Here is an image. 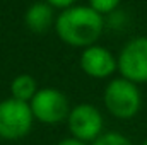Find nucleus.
<instances>
[{"label": "nucleus", "mask_w": 147, "mask_h": 145, "mask_svg": "<svg viewBox=\"0 0 147 145\" xmlns=\"http://www.w3.org/2000/svg\"><path fill=\"white\" fill-rule=\"evenodd\" d=\"M33 111L29 103L14 97L0 103V137L5 140H19L26 137L33 126Z\"/></svg>", "instance_id": "7ed1b4c3"}, {"label": "nucleus", "mask_w": 147, "mask_h": 145, "mask_svg": "<svg viewBox=\"0 0 147 145\" xmlns=\"http://www.w3.org/2000/svg\"><path fill=\"white\" fill-rule=\"evenodd\" d=\"M105 106L118 119L134 118L142 106V96L137 84L127 79H113L105 89Z\"/></svg>", "instance_id": "f03ea898"}, {"label": "nucleus", "mask_w": 147, "mask_h": 145, "mask_svg": "<svg viewBox=\"0 0 147 145\" xmlns=\"http://www.w3.org/2000/svg\"><path fill=\"white\" fill-rule=\"evenodd\" d=\"M29 106L33 111V116L46 125L60 123V121L67 119L69 113H70L67 96L62 91L53 89V87L38 89Z\"/></svg>", "instance_id": "39448f33"}, {"label": "nucleus", "mask_w": 147, "mask_h": 145, "mask_svg": "<svg viewBox=\"0 0 147 145\" xmlns=\"http://www.w3.org/2000/svg\"><path fill=\"white\" fill-rule=\"evenodd\" d=\"M24 21L33 33L43 34L53 26V7L46 2H36L26 10Z\"/></svg>", "instance_id": "6e6552de"}, {"label": "nucleus", "mask_w": 147, "mask_h": 145, "mask_svg": "<svg viewBox=\"0 0 147 145\" xmlns=\"http://www.w3.org/2000/svg\"><path fill=\"white\" fill-rule=\"evenodd\" d=\"M92 145H132V142L121 135V133H116V132H108V133H101Z\"/></svg>", "instance_id": "9d476101"}, {"label": "nucleus", "mask_w": 147, "mask_h": 145, "mask_svg": "<svg viewBox=\"0 0 147 145\" xmlns=\"http://www.w3.org/2000/svg\"><path fill=\"white\" fill-rule=\"evenodd\" d=\"M38 92V85L36 80L28 75V73H22V75H17L12 84H10V97L17 99V101H22V103H31V99L34 97V94Z\"/></svg>", "instance_id": "1a4fd4ad"}, {"label": "nucleus", "mask_w": 147, "mask_h": 145, "mask_svg": "<svg viewBox=\"0 0 147 145\" xmlns=\"http://www.w3.org/2000/svg\"><path fill=\"white\" fill-rule=\"evenodd\" d=\"M142 145H147V140H144V142H142Z\"/></svg>", "instance_id": "4468645a"}, {"label": "nucleus", "mask_w": 147, "mask_h": 145, "mask_svg": "<svg viewBox=\"0 0 147 145\" xmlns=\"http://www.w3.org/2000/svg\"><path fill=\"white\" fill-rule=\"evenodd\" d=\"M121 0H89V7L94 9L98 14H110L113 12L118 5H120Z\"/></svg>", "instance_id": "9b49d317"}, {"label": "nucleus", "mask_w": 147, "mask_h": 145, "mask_svg": "<svg viewBox=\"0 0 147 145\" xmlns=\"http://www.w3.org/2000/svg\"><path fill=\"white\" fill-rule=\"evenodd\" d=\"M118 70L123 79L134 84L147 82V36L130 39L120 51Z\"/></svg>", "instance_id": "20e7f679"}, {"label": "nucleus", "mask_w": 147, "mask_h": 145, "mask_svg": "<svg viewBox=\"0 0 147 145\" xmlns=\"http://www.w3.org/2000/svg\"><path fill=\"white\" fill-rule=\"evenodd\" d=\"M57 145H86V144L80 142V140H77V138H65V140L58 142Z\"/></svg>", "instance_id": "ddd939ff"}, {"label": "nucleus", "mask_w": 147, "mask_h": 145, "mask_svg": "<svg viewBox=\"0 0 147 145\" xmlns=\"http://www.w3.org/2000/svg\"><path fill=\"white\" fill-rule=\"evenodd\" d=\"M80 68L94 79H106L118 68L116 58L103 46H87L80 55Z\"/></svg>", "instance_id": "0eeeda50"}, {"label": "nucleus", "mask_w": 147, "mask_h": 145, "mask_svg": "<svg viewBox=\"0 0 147 145\" xmlns=\"http://www.w3.org/2000/svg\"><path fill=\"white\" fill-rule=\"evenodd\" d=\"M69 130L80 142H94L103 132V116L91 104H79L69 113Z\"/></svg>", "instance_id": "423d86ee"}, {"label": "nucleus", "mask_w": 147, "mask_h": 145, "mask_svg": "<svg viewBox=\"0 0 147 145\" xmlns=\"http://www.w3.org/2000/svg\"><path fill=\"white\" fill-rule=\"evenodd\" d=\"M105 28L103 15L89 5H72L55 21L58 38L75 48H87L96 43Z\"/></svg>", "instance_id": "f257e3e1"}, {"label": "nucleus", "mask_w": 147, "mask_h": 145, "mask_svg": "<svg viewBox=\"0 0 147 145\" xmlns=\"http://www.w3.org/2000/svg\"><path fill=\"white\" fill-rule=\"evenodd\" d=\"M46 3H50L53 9H69V7H72L74 3H75V0H45Z\"/></svg>", "instance_id": "f8f14e48"}]
</instances>
